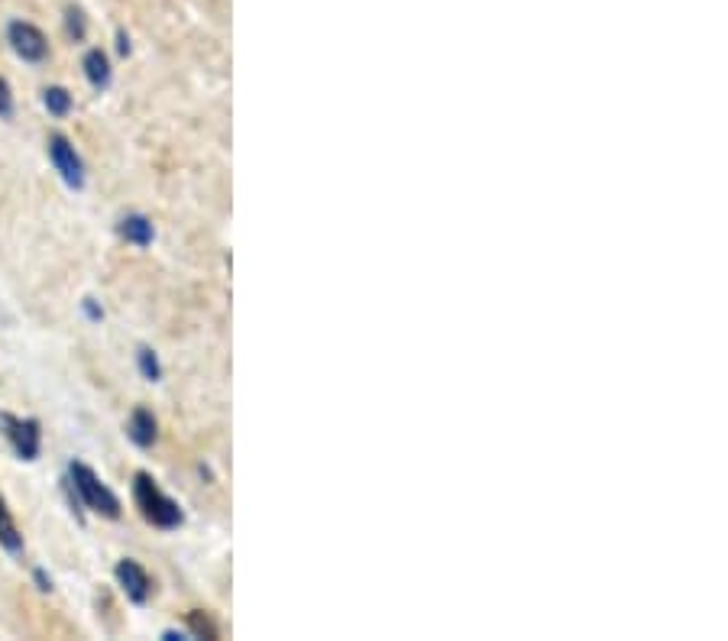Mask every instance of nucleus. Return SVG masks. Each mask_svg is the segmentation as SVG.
<instances>
[{
    "label": "nucleus",
    "mask_w": 728,
    "mask_h": 641,
    "mask_svg": "<svg viewBox=\"0 0 728 641\" xmlns=\"http://www.w3.org/2000/svg\"><path fill=\"white\" fill-rule=\"evenodd\" d=\"M0 548H4L7 554H13V557H20L23 548H26L17 518H13V512H10V506L4 499H0Z\"/></svg>",
    "instance_id": "nucleus-10"
},
{
    "label": "nucleus",
    "mask_w": 728,
    "mask_h": 641,
    "mask_svg": "<svg viewBox=\"0 0 728 641\" xmlns=\"http://www.w3.org/2000/svg\"><path fill=\"white\" fill-rule=\"evenodd\" d=\"M114 577H117V586L123 593H127L130 603L136 606H146L149 596H153V577L146 574V567L140 561H133V557H123L114 567Z\"/></svg>",
    "instance_id": "nucleus-6"
},
{
    "label": "nucleus",
    "mask_w": 728,
    "mask_h": 641,
    "mask_svg": "<svg viewBox=\"0 0 728 641\" xmlns=\"http://www.w3.org/2000/svg\"><path fill=\"white\" fill-rule=\"evenodd\" d=\"M46 149H49V162L59 172V179L72 188V192H81L88 182V172H85V159H81L75 143L68 140L65 133H52L46 140Z\"/></svg>",
    "instance_id": "nucleus-4"
},
{
    "label": "nucleus",
    "mask_w": 728,
    "mask_h": 641,
    "mask_svg": "<svg viewBox=\"0 0 728 641\" xmlns=\"http://www.w3.org/2000/svg\"><path fill=\"white\" fill-rule=\"evenodd\" d=\"M33 580H36V590H43V593H52V577L46 574L43 567H36V570H33Z\"/></svg>",
    "instance_id": "nucleus-17"
},
{
    "label": "nucleus",
    "mask_w": 728,
    "mask_h": 641,
    "mask_svg": "<svg viewBox=\"0 0 728 641\" xmlns=\"http://www.w3.org/2000/svg\"><path fill=\"white\" fill-rule=\"evenodd\" d=\"M117 52H120V56H127V52H130V39H127V33H117Z\"/></svg>",
    "instance_id": "nucleus-18"
},
{
    "label": "nucleus",
    "mask_w": 728,
    "mask_h": 641,
    "mask_svg": "<svg viewBox=\"0 0 728 641\" xmlns=\"http://www.w3.org/2000/svg\"><path fill=\"white\" fill-rule=\"evenodd\" d=\"M133 502H136V509H140V515L146 518V522L159 531H175V528L185 525L182 506H178L169 493H162L159 483L149 473L133 476Z\"/></svg>",
    "instance_id": "nucleus-2"
},
{
    "label": "nucleus",
    "mask_w": 728,
    "mask_h": 641,
    "mask_svg": "<svg viewBox=\"0 0 728 641\" xmlns=\"http://www.w3.org/2000/svg\"><path fill=\"white\" fill-rule=\"evenodd\" d=\"M65 489H68V499H72V506H85L88 512L101 515V518H117L123 515V506L111 486H107L98 473H94L88 463H68V480H65Z\"/></svg>",
    "instance_id": "nucleus-1"
},
{
    "label": "nucleus",
    "mask_w": 728,
    "mask_h": 641,
    "mask_svg": "<svg viewBox=\"0 0 728 641\" xmlns=\"http://www.w3.org/2000/svg\"><path fill=\"white\" fill-rule=\"evenodd\" d=\"M81 308H85V315H88V321H94L98 324L101 318H104V308L94 302V298H85V302H81Z\"/></svg>",
    "instance_id": "nucleus-16"
},
{
    "label": "nucleus",
    "mask_w": 728,
    "mask_h": 641,
    "mask_svg": "<svg viewBox=\"0 0 728 641\" xmlns=\"http://www.w3.org/2000/svg\"><path fill=\"white\" fill-rule=\"evenodd\" d=\"M81 68H85V78H88V85L94 91H107V88H111V78H114L111 59H107L101 49H88L85 59H81Z\"/></svg>",
    "instance_id": "nucleus-9"
},
{
    "label": "nucleus",
    "mask_w": 728,
    "mask_h": 641,
    "mask_svg": "<svg viewBox=\"0 0 728 641\" xmlns=\"http://www.w3.org/2000/svg\"><path fill=\"white\" fill-rule=\"evenodd\" d=\"M127 438L136 447H140V450L156 447V441H159V421H156L153 412H149V408L136 405L133 412H130V418H127Z\"/></svg>",
    "instance_id": "nucleus-7"
},
{
    "label": "nucleus",
    "mask_w": 728,
    "mask_h": 641,
    "mask_svg": "<svg viewBox=\"0 0 728 641\" xmlns=\"http://www.w3.org/2000/svg\"><path fill=\"white\" fill-rule=\"evenodd\" d=\"M136 370L146 379V383H159L162 379V363L159 353L153 347H136Z\"/></svg>",
    "instance_id": "nucleus-12"
},
{
    "label": "nucleus",
    "mask_w": 728,
    "mask_h": 641,
    "mask_svg": "<svg viewBox=\"0 0 728 641\" xmlns=\"http://www.w3.org/2000/svg\"><path fill=\"white\" fill-rule=\"evenodd\" d=\"M117 234H120V240H127L130 247L146 250V247H153L156 227H153V221H149L146 214L133 211V214H123L120 221H117Z\"/></svg>",
    "instance_id": "nucleus-8"
},
{
    "label": "nucleus",
    "mask_w": 728,
    "mask_h": 641,
    "mask_svg": "<svg viewBox=\"0 0 728 641\" xmlns=\"http://www.w3.org/2000/svg\"><path fill=\"white\" fill-rule=\"evenodd\" d=\"M7 43L13 49V56L30 62V65H39L49 59V39L46 33L39 30V26L26 23V20H13L7 26Z\"/></svg>",
    "instance_id": "nucleus-5"
},
{
    "label": "nucleus",
    "mask_w": 728,
    "mask_h": 641,
    "mask_svg": "<svg viewBox=\"0 0 728 641\" xmlns=\"http://www.w3.org/2000/svg\"><path fill=\"white\" fill-rule=\"evenodd\" d=\"M0 117L4 120L13 117V91L7 85V78H0Z\"/></svg>",
    "instance_id": "nucleus-15"
},
{
    "label": "nucleus",
    "mask_w": 728,
    "mask_h": 641,
    "mask_svg": "<svg viewBox=\"0 0 728 641\" xmlns=\"http://www.w3.org/2000/svg\"><path fill=\"white\" fill-rule=\"evenodd\" d=\"M188 629H191V635H195V638H201V635L217 638L214 622L208 616H201V612H191V616H188Z\"/></svg>",
    "instance_id": "nucleus-14"
},
{
    "label": "nucleus",
    "mask_w": 728,
    "mask_h": 641,
    "mask_svg": "<svg viewBox=\"0 0 728 641\" xmlns=\"http://www.w3.org/2000/svg\"><path fill=\"white\" fill-rule=\"evenodd\" d=\"M72 91L68 88H62V85H49L46 91H43V107L52 114V117H68L72 114Z\"/></svg>",
    "instance_id": "nucleus-11"
},
{
    "label": "nucleus",
    "mask_w": 728,
    "mask_h": 641,
    "mask_svg": "<svg viewBox=\"0 0 728 641\" xmlns=\"http://www.w3.org/2000/svg\"><path fill=\"white\" fill-rule=\"evenodd\" d=\"M65 30H68V36L75 39V43H81V39L88 36V20H85V13H81L78 7L65 10Z\"/></svg>",
    "instance_id": "nucleus-13"
},
{
    "label": "nucleus",
    "mask_w": 728,
    "mask_h": 641,
    "mask_svg": "<svg viewBox=\"0 0 728 641\" xmlns=\"http://www.w3.org/2000/svg\"><path fill=\"white\" fill-rule=\"evenodd\" d=\"M0 431L10 444V450L20 460L33 463L39 454H43V425L36 418H20L10 412H0Z\"/></svg>",
    "instance_id": "nucleus-3"
}]
</instances>
